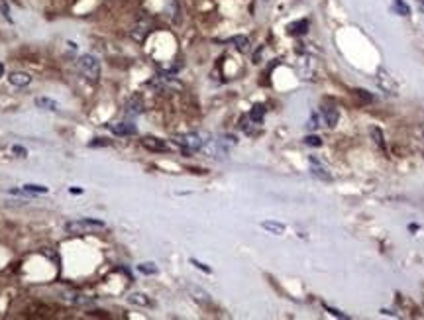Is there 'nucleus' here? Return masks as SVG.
<instances>
[{"label":"nucleus","instance_id":"f3484780","mask_svg":"<svg viewBox=\"0 0 424 320\" xmlns=\"http://www.w3.org/2000/svg\"><path fill=\"white\" fill-rule=\"evenodd\" d=\"M137 271L144 273V275H156V273H157V267H156V263L146 261V263H139V265H137Z\"/></svg>","mask_w":424,"mask_h":320},{"label":"nucleus","instance_id":"f257e3e1","mask_svg":"<svg viewBox=\"0 0 424 320\" xmlns=\"http://www.w3.org/2000/svg\"><path fill=\"white\" fill-rule=\"evenodd\" d=\"M77 69H79V73H81L87 81L98 83V77H100V61H98V57H94V55H90V53L81 55L79 61H77Z\"/></svg>","mask_w":424,"mask_h":320},{"label":"nucleus","instance_id":"bb28decb","mask_svg":"<svg viewBox=\"0 0 424 320\" xmlns=\"http://www.w3.org/2000/svg\"><path fill=\"white\" fill-rule=\"evenodd\" d=\"M12 153H16L18 157H26V155H28V149L22 147V145H12Z\"/></svg>","mask_w":424,"mask_h":320},{"label":"nucleus","instance_id":"412c9836","mask_svg":"<svg viewBox=\"0 0 424 320\" xmlns=\"http://www.w3.org/2000/svg\"><path fill=\"white\" fill-rule=\"evenodd\" d=\"M371 136H373V139H375V143L379 145V147H383L385 149V139H383V132L377 128V126H373L371 128Z\"/></svg>","mask_w":424,"mask_h":320},{"label":"nucleus","instance_id":"4be33fe9","mask_svg":"<svg viewBox=\"0 0 424 320\" xmlns=\"http://www.w3.org/2000/svg\"><path fill=\"white\" fill-rule=\"evenodd\" d=\"M189 291H191L193 295H197V297H195L197 300H202V302H208V300H210V297H208V293H204L202 289H197V287H191Z\"/></svg>","mask_w":424,"mask_h":320},{"label":"nucleus","instance_id":"7c9ffc66","mask_svg":"<svg viewBox=\"0 0 424 320\" xmlns=\"http://www.w3.org/2000/svg\"><path fill=\"white\" fill-rule=\"evenodd\" d=\"M69 193H73V195H81L83 189H69Z\"/></svg>","mask_w":424,"mask_h":320},{"label":"nucleus","instance_id":"6ab92c4d","mask_svg":"<svg viewBox=\"0 0 424 320\" xmlns=\"http://www.w3.org/2000/svg\"><path fill=\"white\" fill-rule=\"evenodd\" d=\"M0 14L4 16V20L12 22V10H10V4H8V0H0Z\"/></svg>","mask_w":424,"mask_h":320},{"label":"nucleus","instance_id":"c756f323","mask_svg":"<svg viewBox=\"0 0 424 320\" xmlns=\"http://www.w3.org/2000/svg\"><path fill=\"white\" fill-rule=\"evenodd\" d=\"M356 92H357V94H359L361 98H367V100H373V96H369V94H367V91H356Z\"/></svg>","mask_w":424,"mask_h":320},{"label":"nucleus","instance_id":"6e6552de","mask_svg":"<svg viewBox=\"0 0 424 320\" xmlns=\"http://www.w3.org/2000/svg\"><path fill=\"white\" fill-rule=\"evenodd\" d=\"M8 81H10V85H14V87H28V85L32 83V77H30L28 73L14 71V73L8 75Z\"/></svg>","mask_w":424,"mask_h":320},{"label":"nucleus","instance_id":"1a4fd4ad","mask_svg":"<svg viewBox=\"0 0 424 320\" xmlns=\"http://www.w3.org/2000/svg\"><path fill=\"white\" fill-rule=\"evenodd\" d=\"M110 130H112V134H116V136H134L137 130H135V126L134 124H128V122H118V124H112L110 126Z\"/></svg>","mask_w":424,"mask_h":320},{"label":"nucleus","instance_id":"b1692460","mask_svg":"<svg viewBox=\"0 0 424 320\" xmlns=\"http://www.w3.org/2000/svg\"><path fill=\"white\" fill-rule=\"evenodd\" d=\"M305 143H307V145H312V147H320V145H322V139H320L318 136H307V137H305Z\"/></svg>","mask_w":424,"mask_h":320},{"label":"nucleus","instance_id":"2f4dec72","mask_svg":"<svg viewBox=\"0 0 424 320\" xmlns=\"http://www.w3.org/2000/svg\"><path fill=\"white\" fill-rule=\"evenodd\" d=\"M2 75H4V65L0 63V77H2Z\"/></svg>","mask_w":424,"mask_h":320},{"label":"nucleus","instance_id":"c85d7f7f","mask_svg":"<svg viewBox=\"0 0 424 320\" xmlns=\"http://www.w3.org/2000/svg\"><path fill=\"white\" fill-rule=\"evenodd\" d=\"M318 122H320V118H318V116H312L311 122H309V128H318V126H320Z\"/></svg>","mask_w":424,"mask_h":320},{"label":"nucleus","instance_id":"a878e982","mask_svg":"<svg viewBox=\"0 0 424 320\" xmlns=\"http://www.w3.org/2000/svg\"><path fill=\"white\" fill-rule=\"evenodd\" d=\"M324 308L332 314V316H338V318H348V314H344V312H340L338 308H334V306H328V304H324Z\"/></svg>","mask_w":424,"mask_h":320},{"label":"nucleus","instance_id":"7ed1b4c3","mask_svg":"<svg viewBox=\"0 0 424 320\" xmlns=\"http://www.w3.org/2000/svg\"><path fill=\"white\" fill-rule=\"evenodd\" d=\"M204 141H206V139H202V136H201V134H197V132L185 134V136H181V137L177 139V143L183 147V151H185V153H193V151H199V149H202Z\"/></svg>","mask_w":424,"mask_h":320},{"label":"nucleus","instance_id":"4468645a","mask_svg":"<svg viewBox=\"0 0 424 320\" xmlns=\"http://www.w3.org/2000/svg\"><path fill=\"white\" fill-rule=\"evenodd\" d=\"M263 116H265V106L263 104H253L251 110H249V120L259 124V122H263Z\"/></svg>","mask_w":424,"mask_h":320},{"label":"nucleus","instance_id":"2eb2a0df","mask_svg":"<svg viewBox=\"0 0 424 320\" xmlns=\"http://www.w3.org/2000/svg\"><path fill=\"white\" fill-rule=\"evenodd\" d=\"M307 30H309V20H301V22H295V24L289 26V34L291 36H301Z\"/></svg>","mask_w":424,"mask_h":320},{"label":"nucleus","instance_id":"f03ea898","mask_svg":"<svg viewBox=\"0 0 424 320\" xmlns=\"http://www.w3.org/2000/svg\"><path fill=\"white\" fill-rule=\"evenodd\" d=\"M104 228H106V224L102 220H96V218H79V220L65 224V230L69 234H90V232L104 230Z\"/></svg>","mask_w":424,"mask_h":320},{"label":"nucleus","instance_id":"473e14b6","mask_svg":"<svg viewBox=\"0 0 424 320\" xmlns=\"http://www.w3.org/2000/svg\"><path fill=\"white\" fill-rule=\"evenodd\" d=\"M422 2H424V0H422Z\"/></svg>","mask_w":424,"mask_h":320},{"label":"nucleus","instance_id":"f8f14e48","mask_svg":"<svg viewBox=\"0 0 424 320\" xmlns=\"http://www.w3.org/2000/svg\"><path fill=\"white\" fill-rule=\"evenodd\" d=\"M322 114H324V118H326V124H328L330 128H334V126L338 124V118H340V114H338V108H336L334 104H326V106L322 108Z\"/></svg>","mask_w":424,"mask_h":320},{"label":"nucleus","instance_id":"dca6fc26","mask_svg":"<svg viewBox=\"0 0 424 320\" xmlns=\"http://www.w3.org/2000/svg\"><path fill=\"white\" fill-rule=\"evenodd\" d=\"M387 79H389V75L385 73V69H379L377 71V83H379V87L383 91H387V92H393V85H389Z\"/></svg>","mask_w":424,"mask_h":320},{"label":"nucleus","instance_id":"a211bd4d","mask_svg":"<svg viewBox=\"0 0 424 320\" xmlns=\"http://www.w3.org/2000/svg\"><path fill=\"white\" fill-rule=\"evenodd\" d=\"M22 189H24L26 193H36V195H44V193H47V187H44V185H36V183H26Z\"/></svg>","mask_w":424,"mask_h":320},{"label":"nucleus","instance_id":"cd10ccee","mask_svg":"<svg viewBox=\"0 0 424 320\" xmlns=\"http://www.w3.org/2000/svg\"><path fill=\"white\" fill-rule=\"evenodd\" d=\"M89 145H90V147H96V145H108V141H106V139H102V137H96V139H94V141H90Z\"/></svg>","mask_w":424,"mask_h":320},{"label":"nucleus","instance_id":"0eeeda50","mask_svg":"<svg viewBox=\"0 0 424 320\" xmlns=\"http://www.w3.org/2000/svg\"><path fill=\"white\" fill-rule=\"evenodd\" d=\"M261 228L267 230V232L273 234V236H283V234H285V230H287L285 224H281V222H277V220H263V222H261Z\"/></svg>","mask_w":424,"mask_h":320},{"label":"nucleus","instance_id":"423d86ee","mask_svg":"<svg viewBox=\"0 0 424 320\" xmlns=\"http://www.w3.org/2000/svg\"><path fill=\"white\" fill-rule=\"evenodd\" d=\"M311 173H312L314 177L322 179V181H332V175L326 173V167L318 161V159H314V157H311Z\"/></svg>","mask_w":424,"mask_h":320},{"label":"nucleus","instance_id":"ddd939ff","mask_svg":"<svg viewBox=\"0 0 424 320\" xmlns=\"http://www.w3.org/2000/svg\"><path fill=\"white\" fill-rule=\"evenodd\" d=\"M128 302L137 304V306H152V300H150L148 295H144V293H132V295L128 297Z\"/></svg>","mask_w":424,"mask_h":320},{"label":"nucleus","instance_id":"5701e85b","mask_svg":"<svg viewBox=\"0 0 424 320\" xmlns=\"http://www.w3.org/2000/svg\"><path fill=\"white\" fill-rule=\"evenodd\" d=\"M232 42L242 49V51H245L247 49V46H249V42H247V38L245 36H236V38H232Z\"/></svg>","mask_w":424,"mask_h":320},{"label":"nucleus","instance_id":"39448f33","mask_svg":"<svg viewBox=\"0 0 424 320\" xmlns=\"http://www.w3.org/2000/svg\"><path fill=\"white\" fill-rule=\"evenodd\" d=\"M150 28H152L150 20H139V22L134 26V30H132V38H134L135 42H144V38L150 34Z\"/></svg>","mask_w":424,"mask_h":320},{"label":"nucleus","instance_id":"9b49d317","mask_svg":"<svg viewBox=\"0 0 424 320\" xmlns=\"http://www.w3.org/2000/svg\"><path fill=\"white\" fill-rule=\"evenodd\" d=\"M34 102H36V106L42 108V110H49V112H57V110H59V102H55V100L49 98V96H38Z\"/></svg>","mask_w":424,"mask_h":320},{"label":"nucleus","instance_id":"20e7f679","mask_svg":"<svg viewBox=\"0 0 424 320\" xmlns=\"http://www.w3.org/2000/svg\"><path fill=\"white\" fill-rule=\"evenodd\" d=\"M141 145H144L146 149H150V151H169V145H167L163 139L154 137V136L141 137Z\"/></svg>","mask_w":424,"mask_h":320},{"label":"nucleus","instance_id":"393cba45","mask_svg":"<svg viewBox=\"0 0 424 320\" xmlns=\"http://www.w3.org/2000/svg\"><path fill=\"white\" fill-rule=\"evenodd\" d=\"M191 263H193L195 267H199L201 271H204V273H212V269H210L206 263H202V261H199V259H195V257H191Z\"/></svg>","mask_w":424,"mask_h":320},{"label":"nucleus","instance_id":"aec40b11","mask_svg":"<svg viewBox=\"0 0 424 320\" xmlns=\"http://www.w3.org/2000/svg\"><path fill=\"white\" fill-rule=\"evenodd\" d=\"M395 10H397L401 16H408V14H410V8H408V4L404 2V0H395Z\"/></svg>","mask_w":424,"mask_h":320},{"label":"nucleus","instance_id":"9d476101","mask_svg":"<svg viewBox=\"0 0 424 320\" xmlns=\"http://www.w3.org/2000/svg\"><path fill=\"white\" fill-rule=\"evenodd\" d=\"M141 112H144V100H141V98L135 94V96H132L130 102L126 104V114L137 116V114H141Z\"/></svg>","mask_w":424,"mask_h":320}]
</instances>
